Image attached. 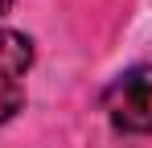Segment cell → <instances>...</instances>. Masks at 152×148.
<instances>
[{"label":"cell","mask_w":152,"mask_h":148,"mask_svg":"<svg viewBox=\"0 0 152 148\" xmlns=\"http://www.w3.org/2000/svg\"><path fill=\"white\" fill-rule=\"evenodd\" d=\"M8 8H12V0H0V17H4V12H8Z\"/></svg>","instance_id":"277c9868"},{"label":"cell","mask_w":152,"mask_h":148,"mask_svg":"<svg viewBox=\"0 0 152 148\" xmlns=\"http://www.w3.org/2000/svg\"><path fill=\"white\" fill-rule=\"evenodd\" d=\"M103 111L127 136H148L152 132V66L124 70L103 91Z\"/></svg>","instance_id":"6da1fadb"},{"label":"cell","mask_w":152,"mask_h":148,"mask_svg":"<svg viewBox=\"0 0 152 148\" xmlns=\"http://www.w3.org/2000/svg\"><path fill=\"white\" fill-rule=\"evenodd\" d=\"M29 66H33V41L0 25V82H25Z\"/></svg>","instance_id":"7a4b0ae2"},{"label":"cell","mask_w":152,"mask_h":148,"mask_svg":"<svg viewBox=\"0 0 152 148\" xmlns=\"http://www.w3.org/2000/svg\"><path fill=\"white\" fill-rule=\"evenodd\" d=\"M25 107V82H0V123H8Z\"/></svg>","instance_id":"3957f363"}]
</instances>
